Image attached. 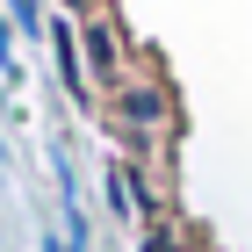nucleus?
I'll use <instances>...</instances> for the list:
<instances>
[{
    "label": "nucleus",
    "instance_id": "obj_2",
    "mask_svg": "<svg viewBox=\"0 0 252 252\" xmlns=\"http://www.w3.org/2000/svg\"><path fill=\"white\" fill-rule=\"evenodd\" d=\"M72 36L87 43V58H94V79H108V87H123V79H130V51H123V29L101 15V7H87V15H79V29H72Z\"/></svg>",
    "mask_w": 252,
    "mask_h": 252
},
{
    "label": "nucleus",
    "instance_id": "obj_4",
    "mask_svg": "<svg viewBox=\"0 0 252 252\" xmlns=\"http://www.w3.org/2000/svg\"><path fill=\"white\" fill-rule=\"evenodd\" d=\"M7 22H22V36L43 29V0H7Z\"/></svg>",
    "mask_w": 252,
    "mask_h": 252
},
{
    "label": "nucleus",
    "instance_id": "obj_1",
    "mask_svg": "<svg viewBox=\"0 0 252 252\" xmlns=\"http://www.w3.org/2000/svg\"><path fill=\"white\" fill-rule=\"evenodd\" d=\"M116 123L144 144V137H158L166 123H173V94L158 87V79H123V94H116Z\"/></svg>",
    "mask_w": 252,
    "mask_h": 252
},
{
    "label": "nucleus",
    "instance_id": "obj_3",
    "mask_svg": "<svg viewBox=\"0 0 252 252\" xmlns=\"http://www.w3.org/2000/svg\"><path fill=\"white\" fill-rule=\"evenodd\" d=\"M51 43H58V72H65V87H72V101H87V72H79V36H72V29H51Z\"/></svg>",
    "mask_w": 252,
    "mask_h": 252
}]
</instances>
